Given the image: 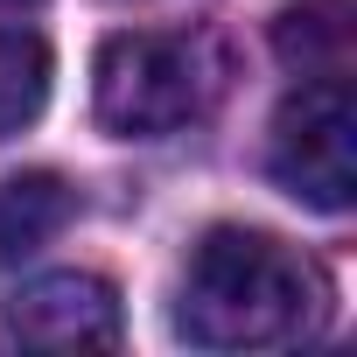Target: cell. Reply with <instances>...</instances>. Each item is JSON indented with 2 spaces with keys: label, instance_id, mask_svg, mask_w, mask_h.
<instances>
[{
  "label": "cell",
  "instance_id": "52a82bcc",
  "mask_svg": "<svg viewBox=\"0 0 357 357\" xmlns=\"http://www.w3.org/2000/svg\"><path fill=\"white\" fill-rule=\"evenodd\" d=\"M50 105V43L29 29H0V140L36 126Z\"/></svg>",
  "mask_w": 357,
  "mask_h": 357
},
{
  "label": "cell",
  "instance_id": "277c9868",
  "mask_svg": "<svg viewBox=\"0 0 357 357\" xmlns=\"http://www.w3.org/2000/svg\"><path fill=\"white\" fill-rule=\"evenodd\" d=\"M8 336L29 350H112L126 336L119 294L98 273H43L8 301Z\"/></svg>",
  "mask_w": 357,
  "mask_h": 357
},
{
  "label": "cell",
  "instance_id": "3957f363",
  "mask_svg": "<svg viewBox=\"0 0 357 357\" xmlns=\"http://www.w3.org/2000/svg\"><path fill=\"white\" fill-rule=\"evenodd\" d=\"M273 183L308 211H350L357 204V98L350 77H301L266 133Z\"/></svg>",
  "mask_w": 357,
  "mask_h": 357
},
{
  "label": "cell",
  "instance_id": "7a4b0ae2",
  "mask_svg": "<svg viewBox=\"0 0 357 357\" xmlns=\"http://www.w3.org/2000/svg\"><path fill=\"white\" fill-rule=\"evenodd\" d=\"M231 84V50L211 29H126L105 36L91 63L98 126L119 140H161L218 112Z\"/></svg>",
  "mask_w": 357,
  "mask_h": 357
},
{
  "label": "cell",
  "instance_id": "ba28073f",
  "mask_svg": "<svg viewBox=\"0 0 357 357\" xmlns=\"http://www.w3.org/2000/svg\"><path fill=\"white\" fill-rule=\"evenodd\" d=\"M0 8H36V0H0Z\"/></svg>",
  "mask_w": 357,
  "mask_h": 357
},
{
  "label": "cell",
  "instance_id": "6da1fadb",
  "mask_svg": "<svg viewBox=\"0 0 357 357\" xmlns=\"http://www.w3.org/2000/svg\"><path fill=\"white\" fill-rule=\"evenodd\" d=\"M329 322V273L273 231L218 225L197 238L175 287V336L197 350H273Z\"/></svg>",
  "mask_w": 357,
  "mask_h": 357
},
{
  "label": "cell",
  "instance_id": "5b68a950",
  "mask_svg": "<svg viewBox=\"0 0 357 357\" xmlns=\"http://www.w3.org/2000/svg\"><path fill=\"white\" fill-rule=\"evenodd\" d=\"M77 218V190L63 183L56 168H22V175H8L0 183V259H29V252H43L63 225Z\"/></svg>",
  "mask_w": 357,
  "mask_h": 357
},
{
  "label": "cell",
  "instance_id": "8992f818",
  "mask_svg": "<svg viewBox=\"0 0 357 357\" xmlns=\"http://www.w3.org/2000/svg\"><path fill=\"white\" fill-rule=\"evenodd\" d=\"M350 50H357L350 0H308L273 22V56L294 77H350Z\"/></svg>",
  "mask_w": 357,
  "mask_h": 357
}]
</instances>
